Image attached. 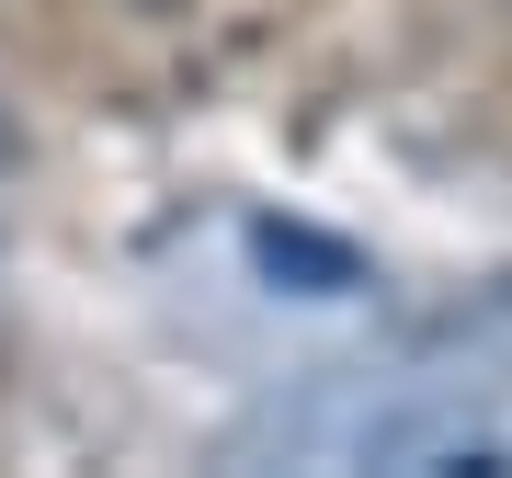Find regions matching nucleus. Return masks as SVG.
Returning <instances> with one entry per match:
<instances>
[{
	"label": "nucleus",
	"mask_w": 512,
	"mask_h": 478,
	"mask_svg": "<svg viewBox=\"0 0 512 478\" xmlns=\"http://www.w3.org/2000/svg\"><path fill=\"white\" fill-rule=\"evenodd\" d=\"M251 262H262L285 296H353V285H365V251H353V239L296 228V217H262V228H251Z\"/></svg>",
	"instance_id": "1"
}]
</instances>
